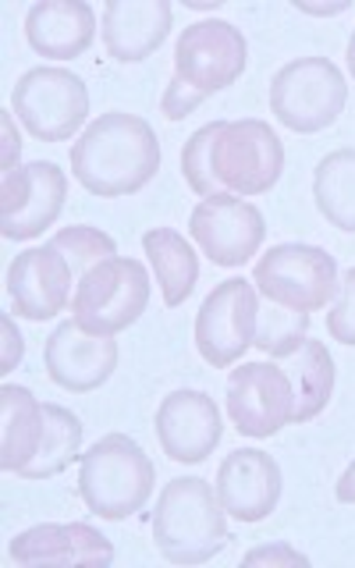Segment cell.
<instances>
[{
	"instance_id": "6da1fadb",
	"label": "cell",
	"mask_w": 355,
	"mask_h": 568,
	"mask_svg": "<svg viewBox=\"0 0 355 568\" xmlns=\"http://www.w3.org/2000/svg\"><path fill=\"white\" fill-rule=\"evenodd\" d=\"M284 171V146L266 121H213L185 142L182 174L195 195H263Z\"/></svg>"
},
{
	"instance_id": "7a4b0ae2",
	"label": "cell",
	"mask_w": 355,
	"mask_h": 568,
	"mask_svg": "<svg viewBox=\"0 0 355 568\" xmlns=\"http://www.w3.org/2000/svg\"><path fill=\"white\" fill-rule=\"evenodd\" d=\"M160 171V142L150 121L139 114H100L71 146V174L100 200L132 195L153 182Z\"/></svg>"
},
{
	"instance_id": "3957f363",
	"label": "cell",
	"mask_w": 355,
	"mask_h": 568,
	"mask_svg": "<svg viewBox=\"0 0 355 568\" xmlns=\"http://www.w3.org/2000/svg\"><path fill=\"white\" fill-rule=\"evenodd\" d=\"M153 544L171 565H206L227 544L224 508L203 476H174L153 511Z\"/></svg>"
},
{
	"instance_id": "277c9868",
	"label": "cell",
	"mask_w": 355,
	"mask_h": 568,
	"mask_svg": "<svg viewBox=\"0 0 355 568\" xmlns=\"http://www.w3.org/2000/svg\"><path fill=\"white\" fill-rule=\"evenodd\" d=\"M156 484V469L142 444L129 434H106L82 455L79 494L85 508L106 523L142 511Z\"/></svg>"
},
{
	"instance_id": "5b68a950",
	"label": "cell",
	"mask_w": 355,
	"mask_h": 568,
	"mask_svg": "<svg viewBox=\"0 0 355 568\" xmlns=\"http://www.w3.org/2000/svg\"><path fill=\"white\" fill-rule=\"evenodd\" d=\"M150 306V274L139 260L111 256L97 263L85 277H79L71 295V320L79 327L114 337Z\"/></svg>"
},
{
	"instance_id": "8992f818",
	"label": "cell",
	"mask_w": 355,
	"mask_h": 568,
	"mask_svg": "<svg viewBox=\"0 0 355 568\" xmlns=\"http://www.w3.org/2000/svg\"><path fill=\"white\" fill-rule=\"evenodd\" d=\"M348 103L345 75L327 58H298L284 64L271 82L274 118L298 135L324 132Z\"/></svg>"
},
{
	"instance_id": "52a82bcc",
	"label": "cell",
	"mask_w": 355,
	"mask_h": 568,
	"mask_svg": "<svg viewBox=\"0 0 355 568\" xmlns=\"http://www.w3.org/2000/svg\"><path fill=\"white\" fill-rule=\"evenodd\" d=\"M256 284L266 302L295 313H316L327 310V302L337 298V263L327 248L320 245H302V242H284L274 245L256 263Z\"/></svg>"
},
{
	"instance_id": "ba28073f",
	"label": "cell",
	"mask_w": 355,
	"mask_h": 568,
	"mask_svg": "<svg viewBox=\"0 0 355 568\" xmlns=\"http://www.w3.org/2000/svg\"><path fill=\"white\" fill-rule=\"evenodd\" d=\"M248 47L242 29L221 18H206V22L189 26L178 36L174 47V82L189 89L195 103L221 93V89L235 85L245 71Z\"/></svg>"
},
{
	"instance_id": "9c48e42d",
	"label": "cell",
	"mask_w": 355,
	"mask_h": 568,
	"mask_svg": "<svg viewBox=\"0 0 355 568\" xmlns=\"http://www.w3.org/2000/svg\"><path fill=\"white\" fill-rule=\"evenodd\" d=\"M11 106L40 142H64L89 114V89L68 68H32L14 82Z\"/></svg>"
},
{
	"instance_id": "30bf717a",
	"label": "cell",
	"mask_w": 355,
	"mask_h": 568,
	"mask_svg": "<svg viewBox=\"0 0 355 568\" xmlns=\"http://www.w3.org/2000/svg\"><path fill=\"white\" fill-rule=\"evenodd\" d=\"M260 298L245 277H227L195 313V348L213 369L235 366L256 342Z\"/></svg>"
},
{
	"instance_id": "8fae6325",
	"label": "cell",
	"mask_w": 355,
	"mask_h": 568,
	"mask_svg": "<svg viewBox=\"0 0 355 568\" xmlns=\"http://www.w3.org/2000/svg\"><path fill=\"white\" fill-rule=\"evenodd\" d=\"M68 200V178L53 160H36L0 174V235L26 242L43 235L61 217Z\"/></svg>"
},
{
	"instance_id": "7c38bea8",
	"label": "cell",
	"mask_w": 355,
	"mask_h": 568,
	"mask_svg": "<svg viewBox=\"0 0 355 568\" xmlns=\"http://www.w3.org/2000/svg\"><path fill=\"white\" fill-rule=\"evenodd\" d=\"M227 416L245 437H274L295 416V387L288 369L274 363H242L227 377Z\"/></svg>"
},
{
	"instance_id": "4fadbf2b",
	"label": "cell",
	"mask_w": 355,
	"mask_h": 568,
	"mask_svg": "<svg viewBox=\"0 0 355 568\" xmlns=\"http://www.w3.org/2000/svg\"><path fill=\"white\" fill-rule=\"evenodd\" d=\"M189 235L217 266L248 263L266 239L263 213L239 195H210L189 217Z\"/></svg>"
},
{
	"instance_id": "5bb4252c",
	"label": "cell",
	"mask_w": 355,
	"mask_h": 568,
	"mask_svg": "<svg viewBox=\"0 0 355 568\" xmlns=\"http://www.w3.org/2000/svg\"><path fill=\"white\" fill-rule=\"evenodd\" d=\"M221 413L206 390H171L156 408V437L171 462L195 466V462L213 455V448L221 444Z\"/></svg>"
},
{
	"instance_id": "9a60e30c",
	"label": "cell",
	"mask_w": 355,
	"mask_h": 568,
	"mask_svg": "<svg viewBox=\"0 0 355 568\" xmlns=\"http://www.w3.org/2000/svg\"><path fill=\"white\" fill-rule=\"evenodd\" d=\"M71 281H75V271H71L68 256L58 253L50 242L40 248H26L8 266L11 306L26 320H50L68 306Z\"/></svg>"
},
{
	"instance_id": "2e32d148",
	"label": "cell",
	"mask_w": 355,
	"mask_h": 568,
	"mask_svg": "<svg viewBox=\"0 0 355 568\" xmlns=\"http://www.w3.org/2000/svg\"><path fill=\"white\" fill-rule=\"evenodd\" d=\"M213 490L231 519L263 523L281 501V466L260 448H239L221 462Z\"/></svg>"
},
{
	"instance_id": "e0dca14e",
	"label": "cell",
	"mask_w": 355,
	"mask_h": 568,
	"mask_svg": "<svg viewBox=\"0 0 355 568\" xmlns=\"http://www.w3.org/2000/svg\"><path fill=\"white\" fill-rule=\"evenodd\" d=\"M43 359L53 384L85 395V390H97L100 384L111 381V373L118 369V345L111 337L93 334L79 327L75 320H68L47 337Z\"/></svg>"
},
{
	"instance_id": "ac0fdd59",
	"label": "cell",
	"mask_w": 355,
	"mask_h": 568,
	"mask_svg": "<svg viewBox=\"0 0 355 568\" xmlns=\"http://www.w3.org/2000/svg\"><path fill=\"white\" fill-rule=\"evenodd\" d=\"M18 565H85L106 568L114 561V544L89 523H43L8 544Z\"/></svg>"
},
{
	"instance_id": "d6986e66",
	"label": "cell",
	"mask_w": 355,
	"mask_h": 568,
	"mask_svg": "<svg viewBox=\"0 0 355 568\" xmlns=\"http://www.w3.org/2000/svg\"><path fill=\"white\" fill-rule=\"evenodd\" d=\"M171 32L168 0H111L103 8V47L118 64H139Z\"/></svg>"
},
{
	"instance_id": "ffe728a7",
	"label": "cell",
	"mask_w": 355,
	"mask_h": 568,
	"mask_svg": "<svg viewBox=\"0 0 355 568\" xmlns=\"http://www.w3.org/2000/svg\"><path fill=\"white\" fill-rule=\"evenodd\" d=\"M26 36L40 58H82L97 40V11L85 0H40L26 14Z\"/></svg>"
},
{
	"instance_id": "44dd1931",
	"label": "cell",
	"mask_w": 355,
	"mask_h": 568,
	"mask_svg": "<svg viewBox=\"0 0 355 568\" xmlns=\"http://www.w3.org/2000/svg\"><path fill=\"white\" fill-rule=\"evenodd\" d=\"M43 437V402L29 387H0V469L22 473Z\"/></svg>"
},
{
	"instance_id": "7402d4cb",
	"label": "cell",
	"mask_w": 355,
	"mask_h": 568,
	"mask_svg": "<svg viewBox=\"0 0 355 568\" xmlns=\"http://www.w3.org/2000/svg\"><path fill=\"white\" fill-rule=\"evenodd\" d=\"M142 248H146L150 266L156 274L160 292L171 310H178L192 295L195 281H200V256L185 242V235H178L174 227H153L142 235Z\"/></svg>"
},
{
	"instance_id": "603a6c76",
	"label": "cell",
	"mask_w": 355,
	"mask_h": 568,
	"mask_svg": "<svg viewBox=\"0 0 355 568\" xmlns=\"http://www.w3.org/2000/svg\"><path fill=\"white\" fill-rule=\"evenodd\" d=\"M82 419L64 405H50L43 402V437L40 448H36L32 462L18 473L26 479H50L64 473L71 462L82 458Z\"/></svg>"
},
{
	"instance_id": "cb8c5ba5",
	"label": "cell",
	"mask_w": 355,
	"mask_h": 568,
	"mask_svg": "<svg viewBox=\"0 0 355 568\" xmlns=\"http://www.w3.org/2000/svg\"><path fill=\"white\" fill-rule=\"evenodd\" d=\"M313 200L324 217L355 235V150H334L316 164Z\"/></svg>"
},
{
	"instance_id": "d4e9b609",
	"label": "cell",
	"mask_w": 355,
	"mask_h": 568,
	"mask_svg": "<svg viewBox=\"0 0 355 568\" xmlns=\"http://www.w3.org/2000/svg\"><path fill=\"white\" fill-rule=\"evenodd\" d=\"M292 369V387H295V416L292 423H310L327 408L334 395V359L324 342L306 337Z\"/></svg>"
},
{
	"instance_id": "484cf974",
	"label": "cell",
	"mask_w": 355,
	"mask_h": 568,
	"mask_svg": "<svg viewBox=\"0 0 355 568\" xmlns=\"http://www.w3.org/2000/svg\"><path fill=\"white\" fill-rule=\"evenodd\" d=\"M306 331H310V313H295V310L266 302L256 320L253 345L263 355H271V359H288V355H295L302 345H306Z\"/></svg>"
},
{
	"instance_id": "4316f807",
	"label": "cell",
	"mask_w": 355,
	"mask_h": 568,
	"mask_svg": "<svg viewBox=\"0 0 355 568\" xmlns=\"http://www.w3.org/2000/svg\"><path fill=\"white\" fill-rule=\"evenodd\" d=\"M50 245L58 248V253H64V256H68L71 271H75V277H85L89 271H93L97 263L118 256L114 239L106 235V231L89 227V224H75V227L58 231V235L50 239Z\"/></svg>"
},
{
	"instance_id": "83f0119b",
	"label": "cell",
	"mask_w": 355,
	"mask_h": 568,
	"mask_svg": "<svg viewBox=\"0 0 355 568\" xmlns=\"http://www.w3.org/2000/svg\"><path fill=\"white\" fill-rule=\"evenodd\" d=\"M327 331L334 342L355 345V266L342 277V288H337V298L327 313Z\"/></svg>"
},
{
	"instance_id": "f1b7e54d",
	"label": "cell",
	"mask_w": 355,
	"mask_h": 568,
	"mask_svg": "<svg viewBox=\"0 0 355 568\" xmlns=\"http://www.w3.org/2000/svg\"><path fill=\"white\" fill-rule=\"evenodd\" d=\"M245 565H288V568H306L310 558L306 555H298V550L292 544H266V547H256V550H248V555L242 558Z\"/></svg>"
},
{
	"instance_id": "f546056e",
	"label": "cell",
	"mask_w": 355,
	"mask_h": 568,
	"mask_svg": "<svg viewBox=\"0 0 355 568\" xmlns=\"http://www.w3.org/2000/svg\"><path fill=\"white\" fill-rule=\"evenodd\" d=\"M0 324H4V373L11 369V366H18V359H22V334H18L14 327H11V320L4 316L0 320Z\"/></svg>"
},
{
	"instance_id": "4dcf8cb0",
	"label": "cell",
	"mask_w": 355,
	"mask_h": 568,
	"mask_svg": "<svg viewBox=\"0 0 355 568\" xmlns=\"http://www.w3.org/2000/svg\"><path fill=\"white\" fill-rule=\"evenodd\" d=\"M18 150H22V139H18V132H11V114H4V171L18 168Z\"/></svg>"
},
{
	"instance_id": "1f68e13d",
	"label": "cell",
	"mask_w": 355,
	"mask_h": 568,
	"mask_svg": "<svg viewBox=\"0 0 355 568\" xmlns=\"http://www.w3.org/2000/svg\"><path fill=\"white\" fill-rule=\"evenodd\" d=\"M334 494H337V501H342V505H355V458H352V466L342 473V479H337Z\"/></svg>"
},
{
	"instance_id": "d6a6232c",
	"label": "cell",
	"mask_w": 355,
	"mask_h": 568,
	"mask_svg": "<svg viewBox=\"0 0 355 568\" xmlns=\"http://www.w3.org/2000/svg\"><path fill=\"white\" fill-rule=\"evenodd\" d=\"M348 71H352V79H355V29H352V40H348Z\"/></svg>"
}]
</instances>
